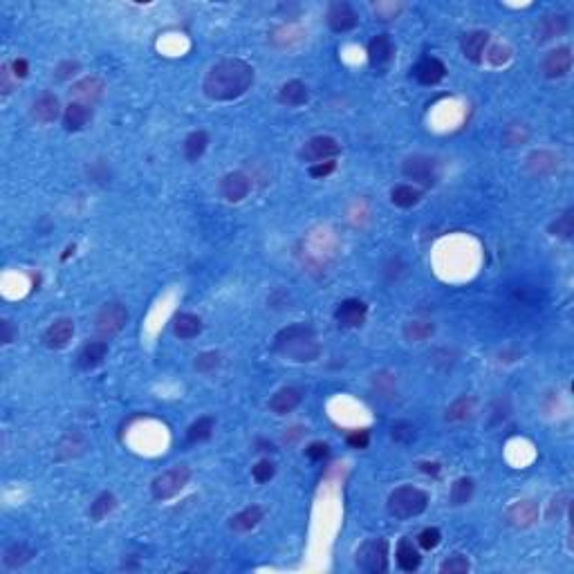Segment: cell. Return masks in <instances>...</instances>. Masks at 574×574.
Returning a JSON list of instances; mask_svg holds the SVG:
<instances>
[{
    "label": "cell",
    "instance_id": "cell-1",
    "mask_svg": "<svg viewBox=\"0 0 574 574\" xmlns=\"http://www.w3.org/2000/svg\"><path fill=\"white\" fill-rule=\"evenodd\" d=\"M254 83V67L240 59H224L215 63L205 79L202 90L213 102H234Z\"/></svg>",
    "mask_w": 574,
    "mask_h": 574
},
{
    "label": "cell",
    "instance_id": "cell-2",
    "mask_svg": "<svg viewBox=\"0 0 574 574\" xmlns=\"http://www.w3.org/2000/svg\"><path fill=\"white\" fill-rule=\"evenodd\" d=\"M274 350L296 364H308L319 359L321 346L314 330L308 325H287L274 337Z\"/></svg>",
    "mask_w": 574,
    "mask_h": 574
},
{
    "label": "cell",
    "instance_id": "cell-3",
    "mask_svg": "<svg viewBox=\"0 0 574 574\" xmlns=\"http://www.w3.org/2000/svg\"><path fill=\"white\" fill-rule=\"evenodd\" d=\"M428 505L426 492L418 489V487H397V489L389 496V511L395 516L397 521H408L413 516H420Z\"/></svg>",
    "mask_w": 574,
    "mask_h": 574
},
{
    "label": "cell",
    "instance_id": "cell-4",
    "mask_svg": "<svg viewBox=\"0 0 574 574\" xmlns=\"http://www.w3.org/2000/svg\"><path fill=\"white\" fill-rule=\"evenodd\" d=\"M357 565L364 572L379 574L389 570V543L384 538H370L357 550Z\"/></svg>",
    "mask_w": 574,
    "mask_h": 574
},
{
    "label": "cell",
    "instance_id": "cell-5",
    "mask_svg": "<svg viewBox=\"0 0 574 574\" xmlns=\"http://www.w3.org/2000/svg\"><path fill=\"white\" fill-rule=\"evenodd\" d=\"M189 476H191V471H189V467H186V465H178L173 469L160 473V476H157L153 480V484H151L153 498L168 500V498L178 496L184 489V484L189 482Z\"/></svg>",
    "mask_w": 574,
    "mask_h": 574
},
{
    "label": "cell",
    "instance_id": "cell-6",
    "mask_svg": "<svg viewBox=\"0 0 574 574\" xmlns=\"http://www.w3.org/2000/svg\"><path fill=\"white\" fill-rule=\"evenodd\" d=\"M128 321V312L121 303H106L94 317V332L102 339H110L121 332Z\"/></svg>",
    "mask_w": 574,
    "mask_h": 574
},
{
    "label": "cell",
    "instance_id": "cell-7",
    "mask_svg": "<svg viewBox=\"0 0 574 574\" xmlns=\"http://www.w3.org/2000/svg\"><path fill=\"white\" fill-rule=\"evenodd\" d=\"M339 153H341V146L337 144V139L327 137V135H321V137H312L310 141H305V146L300 148L298 157L303 162L321 164V162H330Z\"/></svg>",
    "mask_w": 574,
    "mask_h": 574
},
{
    "label": "cell",
    "instance_id": "cell-8",
    "mask_svg": "<svg viewBox=\"0 0 574 574\" xmlns=\"http://www.w3.org/2000/svg\"><path fill=\"white\" fill-rule=\"evenodd\" d=\"M401 173H404L408 180L418 182L422 186H433L435 184V162L430 160V157H424V155H413L404 162L401 166Z\"/></svg>",
    "mask_w": 574,
    "mask_h": 574
},
{
    "label": "cell",
    "instance_id": "cell-9",
    "mask_svg": "<svg viewBox=\"0 0 574 574\" xmlns=\"http://www.w3.org/2000/svg\"><path fill=\"white\" fill-rule=\"evenodd\" d=\"M366 314H368V308L364 300L359 298H348L343 300V303L337 308L335 312V319L341 327H359L364 321H366Z\"/></svg>",
    "mask_w": 574,
    "mask_h": 574
},
{
    "label": "cell",
    "instance_id": "cell-10",
    "mask_svg": "<svg viewBox=\"0 0 574 574\" xmlns=\"http://www.w3.org/2000/svg\"><path fill=\"white\" fill-rule=\"evenodd\" d=\"M359 23L357 11L348 3H332L327 9V25L332 32H350Z\"/></svg>",
    "mask_w": 574,
    "mask_h": 574
},
{
    "label": "cell",
    "instance_id": "cell-11",
    "mask_svg": "<svg viewBox=\"0 0 574 574\" xmlns=\"http://www.w3.org/2000/svg\"><path fill=\"white\" fill-rule=\"evenodd\" d=\"M572 67V52L570 48H556L552 50L543 61V75L548 79H558L565 77Z\"/></svg>",
    "mask_w": 574,
    "mask_h": 574
},
{
    "label": "cell",
    "instance_id": "cell-12",
    "mask_svg": "<svg viewBox=\"0 0 574 574\" xmlns=\"http://www.w3.org/2000/svg\"><path fill=\"white\" fill-rule=\"evenodd\" d=\"M220 191L227 202H240V200H245L249 193V178L245 173H240V170L227 173L220 182Z\"/></svg>",
    "mask_w": 574,
    "mask_h": 574
},
{
    "label": "cell",
    "instance_id": "cell-13",
    "mask_svg": "<svg viewBox=\"0 0 574 574\" xmlns=\"http://www.w3.org/2000/svg\"><path fill=\"white\" fill-rule=\"evenodd\" d=\"M72 337H75V323H72L70 319H59L45 330V335H43V343H45V346L52 348V350H61V348L67 346Z\"/></svg>",
    "mask_w": 574,
    "mask_h": 574
},
{
    "label": "cell",
    "instance_id": "cell-14",
    "mask_svg": "<svg viewBox=\"0 0 574 574\" xmlns=\"http://www.w3.org/2000/svg\"><path fill=\"white\" fill-rule=\"evenodd\" d=\"M444 75H447V67H444L440 59H433V56H426V59H422L413 67V77L422 85H435L444 79Z\"/></svg>",
    "mask_w": 574,
    "mask_h": 574
},
{
    "label": "cell",
    "instance_id": "cell-15",
    "mask_svg": "<svg viewBox=\"0 0 574 574\" xmlns=\"http://www.w3.org/2000/svg\"><path fill=\"white\" fill-rule=\"evenodd\" d=\"M32 119L36 124H52L59 119V99L45 92L32 104Z\"/></svg>",
    "mask_w": 574,
    "mask_h": 574
},
{
    "label": "cell",
    "instance_id": "cell-16",
    "mask_svg": "<svg viewBox=\"0 0 574 574\" xmlns=\"http://www.w3.org/2000/svg\"><path fill=\"white\" fill-rule=\"evenodd\" d=\"M106 354H108V343L106 341H90L79 350L77 366L81 370H92V368H97L99 364L104 362Z\"/></svg>",
    "mask_w": 574,
    "mask_h": 574
},
{
    "label": "cell",
    "instance_id": "cell-17",
    "mask_svg": "<svg viewBox=\"0 0 574 574\" xmlns=\"http://www.w3.org/2000/svg\"><path fill=\"white\" fill-rule=\"evenodd\" d=\"M393 59V45H391V38L386 36V34H379L370 40V45H368V61L372 67H377V70H384L386 65L391 63Z\"/></svg>",
    "mask_w": 574,
    "mask_h": 574
},
{
    "label": "cell",
    "instance_id": "cell-18",
    "mask_svg": "<svg viewBox=\"0 0 574 574\" xmlns=\"http://www.w3.org/2000/svg\"><path fill=\"white\" fill-rule=\"evenodd\" d=\"M308 99H310L308 85L303 81H296V79L283 83L281 90H278V102L283 106H290V108H298V106L308 104Z\"/></svg>",
    "mask_w": 574,
    "mask_h": 574
},
{
    "label": "cell",
    "instance_id": "cell-19",
    "mask_svg": "<svg viewBox=\"0 0 574 574\" xmlns=\"http://www.w3.org/2000/svg\"><path fill=\"white\" fill-rule=\"evenodd\" d=\"M536 519H538V507L532 500L516 502L507 511V523L514 527H529L536 523Z\"/></svg>",
    "mask_w": 574,
    "mask_h": 574
},
{
    "label": "cell",
    "instance_id": "cell-20",
    "mask_svg": "<svg viewBox=\"0 0 574 574\" xmlns=\"http://www.w3.org/2000/svg\"><path fill=\"white\" fill-rule=\"evenodd\" d=\"M527 170L536 178H545L556 170L558 166V157L550 151H534L532 155L527 157Z\"/></svg>",
    "mask_w": 574,
    "mask_h": 574
},
{
    "label": "cell",
    "instance_id": "cell-21",
    "mask_svg": "<svg viewBox=\"0 0 574 574\" xmlns=\"http://www.w3.org/2000/svg\"><path fill=\"white\" fill-rule=\"evenodd\" d=\"M300 399H303V393L300 389H294V386H287V389H281L274 397L269 399V411H274L276 415H287L290 411H294Z\"/></svg>",
    "mask_w": 574,
    "mask_h": 574
},
{
    "label": "cell",
    "instance_id": "cell-22",
    "mask_svg": "<svg viewBox=\"0 0 574 574\" xmlns=\"http://www.w3.org/2000/svg\"><path fill=\"white\" fill-rule=\"evenodd\" d=\"M72 94H75L81 104L88 106L104 94V81L99 77H85L72 85Z\"/></svg>",
    "mask_w": 574,
    "mask_h": 574
},
{
    "label": "cell",
    "instance_id": "cell-23",
    "mask_svg": "<svg viewBox=\"0 0 574 574\" xmlns=\"http://www.w3.org/2000/svg\"><path fill=\"white\" fill-rule=\"evenodd\" d=\"M487 43H489V34L482 32V30H476V32L465 34L460 45H462V52H465V56H467L471 63H480Z\"/></svg>",
    "mask_w": 574,
    "mask_h": 574
},
{
    "label": "cell",
    "instance_id": "cell-24",
    "mask_svg": "<svg viewBox=\"0 0 574 574\" xmlns=\"http://www.w3.org/2000/svg\"><path fill=\"white\" fill-rule=\"evenodd\" d=\"M90 117H92V112L88 106L81 104V102H72L63 112V126H65V131L77 133V131H81V128L88 126Z\"/></svg>",
    "mask_w": 574,
    "mask_h": 574
},
{
    "label": "cell",
    "instance_id": "cell-25",
    "mask_svg": "<svg viewBox=\"0 0 574 574\" xmlns=\"http://www.w3.org/2000/svg\"><path fill=\"white\" fill-rule=\"evenodd\" d=\"M568 30V18L565 16H545L536 25V40L545 43L554 36H561Z\"/></svg>",
    "mask_w": 574,
    "mask_h": 574
},
{
    "label": "cell",
    "instance_id": "cell-26",
    "mask_svg": "<svg viewBox=\"0 0 574 574\" xmlns=\"http://www.w3.org/2000/svg\"><path fill=\"white\" fill-rule=\"evenodd\" d=\"M263 516H265L263 507L251 505V507H247V509L238 511V514L234 516V519H232V523H229V527H232L234 532H249V529H254L258 523L263 521Z\"/></svg>",
    "mask_w": 574,
    "mask_h": 574
},
{
    "label": "cell",
    "instance_id": "cell-27",
    "mask_svg": "<svg viewBox=\"0 0 574 574\" xmlns=\"http://www.w3.org/2000/svg\"><path fill=\"white\" fill-rule=\"evenodd\" d=\"M173 332L180 339H193L202 332V321H200V317H195V314L182 312L173 319Z\"/></svg>",
    "mask_w": 574,
    "mask_h": 574
},
{
    "label": "cell",
    "instance_id": "cell-28",
    "mask_svg": "<svg viewBox=\"0 0 574 574\" xmlns=\"http://www.w3.org/2000/svg\"><path fill=\"white\" fill-rule=\"evenodd\" d=\"M395 558H397V565L399 570H404V572H413V570H418L420 563H422V556L420 552L413 548V543L406 541V538H401L399 545H397V552H395Z\"/></svg>",
    "mask_w": 574,
    "mask_h": 574
},
{
    "label": "cell",
    "instance_id": "cell-29",
    "mask_svg": "<svg viewBox=\"0 0 574 574\" xmlns=\"http://www.w3.org/2000/svg\"><path fill=\"white\" fill-rule=\"evenodd\" d=\"M207 144H209V135L205 131L191 133L189 137L184 139V155H186V160H189V162H197L200 157L205 155Z\"/></svg>",
    "mask_w": 574,
    "mask_h": 574
},
{
    "label": "cell",
    "instance_id": "cell-30",
    "mask_svg": "<svg viewBox=\"0 0 574 574\" xmlns=\"http://www.w3.org/2000/svg\"><path fill=\"white\" fill-rule=\"evenodd\" d=\"M32 556H34V550L27 548L25 543H13V545H9V548L5 550L3 563L7 568H21V565H25L27 561H30Z\"/></svg>",
    "mask_w": 574,
    "mask_h": 574
},
{
    "label": "cell",
    "instance_id": "cell-31",
    "mask_svg": "<svg viewBox=\"0 0 574 574\" xmlns=\"http://www.w3.org/2000/svg\"><path fill=\"white\" fill-rule=\"evenodd\" d=\"M420 197H422V193L418 189H413V186H408V184H399V186H395V189L391 191L393 205L395 207H401V209H408L413 205H418Z\"/></svg>",
    "mask_w": 574,
    "mask_h": 574
},
{
    "label": "cell",
    "instance_id": "cell-32",
    "mask_svg": "<svg viewBox=\"0 0 574 574\" xmlns=\"http://www.w3.org/2000/svg\"><path fill=\"white\" fill-rule=\"evenodd\" d=\"M433 332H435V327H433V323H428V321H408L404 325V337L411 343H422Z\"/></svg>",
    "mask_w": 574,
    "mask_h": 574
},
{
    "label": "cell",
    "instance_id": "cell-33",
    "mask_svg": "<svg viewBox=\"0 0 574 574\" xmlns=\"http://www.w3.org/2000/svg\"><path fill=\"white\" fill-rule=\"evenodd\" d=\"M213 426H215V420L213 418H200V420H195L189 426V430H186V440L193 442V444L195 442H205V440L211 438Z\"/></svg>",
    "mask_w": 574,
    "mask_h": 574
},
{
    "label": "cell",
    "instance_id": "cell-34",
    "mask_svg": "<svg viewBox=\"0 0 574 574\" xmlns=\"http://www.w3.org/2000/svg\"><path fill=\"white\" fill-rule=\"evenodd\" d=\"M473 406H476V399L473 397H460V399H455L453 404L447 408V420L449 422H460V420H467Z\"/></svg>",
    "mask_w": 574,
    "mask_h": 574
},
{
    "label": "cell",
    "instance_id": "cell-35",
    "mask_svg": "<svg viewBox=\"0 0 574 574\" xmlns=\"http://www.w3.org/2000/svg\"><path fill=\"white\" fill-rule=\"evenodd\" d=\"M117 507V498H114L112 494H102V496H97V500L92 502V507H90V516H92V521H104L106 516Z\"/></svg>",
    "mask_w": 574,
    "mask_h": 574
},
{
    "label": "cell",
    "instance_id": "cell-36",
    "mask_svg": "<svg viewBox=\"0 0 574 574\" xmlns=\"http://www.w3.org/2000/svg\"><path fill=\"white\" fill-rule=\"evenodd\" d=\"M550 234L558 236V238H565V240L572 238V234H574V211L572 209H568L563 215H558L556 222H552Z\"/></svg>",
    "mask_w": 574,
    "mask_h": 574
},
{
    "label": "cell",
    "instance_id": "cell-37",
    "mask_svg": "<svg viewBox=\"0 0 574 574\" xmlns=\"http://www.w3.org/2000/svg\"><path fill=\"white\" fill-rule=\"evenodd\" d=\"M473 496V480L471 478H460L455 480L451 487V502L453 505H467Z\"/></svg>",
    "mask_w": 574,
    "mask_h": 574
},
{
    "label": "cell",
    "instance_id": "cell-38",
    "mask_svg": "<svg viewBox=\"0 0 574 574\" xmlns=\"http://www.w3.org/2000/svg\"><path fill=\"white\" fill-rule=\"evenodd\" d=\"M440 572L442 574H465V572H469V561L465 556L455 554V556L447 558V561L440 565Z\"/></svg>",
    "mask_w": 574,
    "mask_h": 574
},
{
    "label": "cell",
    "instance_id": "cell-39",
    "mask_svg": "<svg viewBox=\"0 0 574 574\" xmlns=\"http://www.w3.org/2000/svg\"><path fill=\"white\" fill-rule=\"evenodd\" d=\"M220 366V352H202L195 357V370L200 372H211Z\"/></svg>",
    "mask_w": 574,
    "mask_h": 574
},
{
    "label": "cell",
    "instance_id": "cell-40",
    "mask_svg": "<svg viewBox=\"0 0 574 574\" xmlns=\"http://www.w3.org/2000/svg\"><path fill=\"white\" fill-rule=\"evenodd\" d=\"M440 541H442V534H440V529H435V527H426L424 532L418 536L420 548H424V550H435L440 545Z\"/></svg>",
    "mask_w": 574,
    "mask_h": 574
},
{
    "label": "cell",
    "instance_id": "cell-41",
    "mask_svg": "<svg viewBox=\"0 0 574 574\" xmlns=\"http://www.w3.org/2000/svg\"><path fill=\"white\" fill-rule=\"evenodd\" d=\"M274 473H276V469H274V465H271L269 460H261L258 462L256 467H254V471H251V476H254V480L256 482H269L271 478H274Z\"/></svg>",
    "mask_w": 574,
    "mask_h": 574
},
{
    "label": "cell",
    "instance_id": "cell-42",
    "mask_svg": "<svg viewBox=\"0 0 574 574\" xmlns=\"http://www.w3.org/2000/svg\"><path fill=\"white\" fill-rule=\"evenodd\" d=\"M415 438V426L408 422H395L393 424V440L395 442H411Z\"/></svg>",
    "mask_w": 574,
    "mask_h": 574
},
{
    "label": "cell",
    "instance_id": "cell-43",
    "mask_svg": "<svg viewBox=\"0 0 574 574\" xmlns=\"http://www.w3.org/2000/svg\"><path fill=\"white\" fill-rule=\"evenodd\" d=\"M509 56H511L509 48H505V45H494V48L489 50V54H487V59H489L492 65H505V63L509 61Z\"/></svg>",
    "mask_w": 574,
    "mask_h": 574
},
{
    "label": "cell",
    "instance_id": "cell-44",
    "mask_svg": "<svg viewBox=\"0 0 574 574\" xmlns=\"http://www.w3.org/2000/svg\"><path fill=\"white\" fill-rule=\"evenodd\" d=\"M346 442L352 449H366L368 442H370V433L368 430H352V433H348Z\"/></svg>",
    "mask_w": 574,
    "mask_h": 574
},
{
    "label": "cell",
    "instance_id": "cell-45",
    "mask_svg": "<svg viewBox=\"0 0 574 574\" xmlns=\"http://www.w3.org/2000/svg\"><path fill=\"white\" fill-rule=\"evenodd\" d=\"M79 72V63L77 61H63L59 63V67L54 70V77L59 79V81H67L72 75H77Z\"/></svg>",
    "mask_w": 574,
    "mask_h": 574
},
{
    "label": "cell",
    "instance_id": "cell-46",
    "mask_svg": "<svg viewBox=\"0 0 574 574\" xmlns=\"http://www.w3.org/2000/svg\"><path fill=\"white\" fill-rule=\"evenodd\" d=\"M305 453H308L310 460L319 462V460H323V457H327V444L325 442H312L305 449Z\"/></svg>",
    "mask_w": 574,
    "mask_h": 574
},
{
    "label": "cell",
    "instance_id": "cell-47",
    "mask_svg": "<svg viewBox=\"0 0 574 574\" xmlns=\"http://www.w3.org/2000/svg\"><path fill=\"white\" fill-rule=\"evenodd\" d=\"M335 168H337V164H335V162H321V164H312V166H310V175H312V178H325V175H330V173H332Z\"/></svg>",
    "mask_w": 574,
    "mask_h": 574
},
{
    "label": "cell",
    "instance_id": "cell-48",
    "mask_svg": "<svg viewBox=\"0 0 574 574\" xmlns=\"http://www.w3.org/2000/svg\"><path fill=\"white\" fill-rule=\"evenodd\" d=\"M399 5H377L375 7V11H377V16L381 18V21H389V18H395L397 13H399Z\"/></svg>",
    "mask_w": 574,
    "mask_h": 574
},
{
    "label": "cell",
    "instance_id": "cell-49",
    "mask_svg": "<svg viewBox=\"0 0 574 574\" xmlns=\"http://www.w3.org/2000/svg\"><path fill=\"white\" fill-rule=\"evenodd\" d=\"M0 330H3V337H0V341L3 343H11L13 341V325H11V321H7V319H3L0 321Z\"/></svg>",
    "mask_w": 574,
    "mask_h": 574
},
{
    "label": "cell",
    "instance_id": "cell-50",
    "mask_svg": "<svg viewBox=\"0 0 574 574\" xmlns=\"http://www.w3.org/2000/svg\"><path fill=\"white\" fill-rule=\"evenodd\" d=\"M11 70H13V77H18V79L27 77V61L25 59H16V61L11 63Z\"/></svg>",
    "mask_w": 574,
    "mask_h": 574
},
{
    "label": "cell",
    "instance_id": "cell-51",
    "mask_svg": "<svg viewBox=\"0 0 574 574\" xmlns=\"http://www.w3.org/2000/svg\"><path fill=\"white\" fill-rule=\"evenodd\" d=\"M422 471L433 473V476H438V473H440V465H435V462H433V465H430V462H424V465H422Z\"/></svg>",
    "mask_w": 574,
    "mask_h": 574
}]
</instances>
